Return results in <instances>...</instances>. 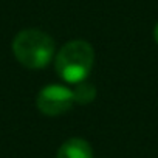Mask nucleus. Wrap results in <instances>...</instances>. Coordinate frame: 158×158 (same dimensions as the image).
<instances>
[{"label":"nucleus","instance_id":"1","mask_svg":"<svg viewBox=\"0 0 158 158\" xmlns=\"http://www.w3.org/2000/svg\"><path fill=\"white\" fill-rule=\"evenodd\" d=\"M95 64V50L87 40H70L60 47L54 57L57 76L68 84L87 81Z\"/></svg>","mask_w":158,"mask_h":158},{"label":"nucleus","instance_id":"2","mask_svg":"<svg viewBox=\"0 0 158 158\" xmlns=\"http://www.w3.org/2000/svg\"><path fill=\"white\" fill-rule=\"evenodd\" d=\"M56 45L45 31L28 28L16 34L13 40V53L16 59L30 70L45 68L54 57Z\"/></svg>","mask_w":158,"mask_h":158},{"label":"nucleus","instance_id":"3","mask_svg":"<svg viewBox=\"0 0 158 158\" xmlns=\"http://www.w3.org/2000/svg\"><path fill=\"white\" fill-rule=\"evenodd\" d=\"M73 104H74L73 90L57 84L44 87L36 98V106L39 112L47 116L64 115L73 107Z\"/></svg>","mask_w":158,"mask_h":158},{"label":"nucleus","instance_id":"4","mask_svg":"<svg viewBox=\"0 0 158 158\" xmlns=\"http://www.w3.org/2000/svg\"><path fill=\"white\" fill-rule=\"evenodd\" d=\"M56 158H93V149L84 138H70L59 146Z\"/></svg>","mask_w":158,"mask_h":158},{"label":"nucleus","instance_id":"5","mask_svg":"<svg viewBox=\"0 0 158 158\" xmlns=\"http://www.w3.org/2000/svg\"><path fill=\"white\" fill-rule=\"evenodd\" d=\"M73 90V96H74V102L77 104H89L96 98V89L93 84L82 81L79 84H74Z\"/></svg>","mask_w":158,"mask_h":158},{"label":"nucleus","instance_id":"6","mask_svg":"<svg viewBox=\"0 0 158 158\" xmlns=\"http://www.w3.org/2000/svg\"><path fill=\"white\" fill-rule=\"evenodd\" d=\"M153 40H155V44L158 45V23H156L155 28H153Z\"/></svg>","mask_w":158,"mask_h":158}]
</instances>
